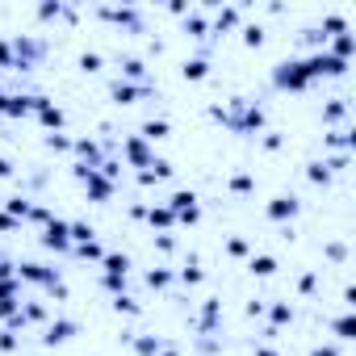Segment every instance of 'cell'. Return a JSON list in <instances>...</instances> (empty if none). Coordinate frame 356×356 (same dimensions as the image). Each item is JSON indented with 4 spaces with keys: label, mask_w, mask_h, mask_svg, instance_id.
<instances>
[{
    "label": "cell",
    "mask_w": 356,
    "mask_h": 356,
    "mask_svg": "<svg viewBox=\"0 0 356 356\" xmlns=\"http://www.w3.org/2000/svg\"><path fill=\"white\" fill-rule=\"evenodd\" d=\"M327 34H348V22L339 17V13H331V17H323V38Z\"/></svg>",
    "instance_id": "35"
},
{
    "label": "cell",
    "mask_w": 356,
    "mask_h": 356,
    "mask_svg": "<svg viewBox=\"0 0 356 356\" xmlns=\"http://www.w3.org/2000/svg\"><path fill=\"white\" fill-rule=\"evenodd\" d=\"M9 298H22V281H0V302H9Z\"/></svg>",
    "instance_id": "39"
},
{
    "label": "cell",
    "mask_w": 356,
    "mask_h": 356,
    "mask_svg": "<svg viewBox=\"0 0 356 356\" xmlns=\"http://www.w3.org/2000/svg\"><path fill=\"white\" fill-rule=\"evenodd\" d=\"M47 318V306H38V302H22V323L30 327V323H42Z\"/></svg>",
    "instance_id": "31"
},
{
    "label": "cell",
    "mask_w": 356,
    "mask_h": 356,
    "mask_svg": "<svg viewBox=\"0 0 356 356\" xmlns=\"http://www.w3.org/2000/svg\"><path fill=\"white\" fill-rule=\"evenodd\" d=\"M42 248H47V252H72V235H67V222H63V218H51V222H47Z\"/></svg>",
    "instance_id": "9"
},
{
    "label": "cell",
    "mask_w": 356,
    "mask_h": 356,
    "mask_svg": "<svg viewBox=\"0 0 356 356\" xmlns=\"http://www.w3.org/2000/svg\"><path fill=\"white\" fill-rule=\"evenodd\" d=\"M310 356H339V352L331 343H318V348H310Z\"/></svg>",
    "instance_id": "52"
},
{
    "label": "cell",
    "mask_w": 356,
    "mask_h": 356,
    "mask_svg": "<svg viewBox=\"0 0 356 356\" xmlns=\"http://www.w3.org/2000/svg\"><path fill=\"white\" fill-rule=\"evenodd\" d=\"M268 318H273V327H285V323H293V306L289 302H273L268 306Z\"/></svg>",
    "instance_id": "22"
},
{
    "label": "cell",
    "mask_w": 356,
    "mask_h": 356,
    "mask_svg": "<svg viewBox=\"0 0 356 356\" xmlns=\"http://www.w3.org/2000/svg\"><path fill=\"white\" fill-rule=\"evenodd\" d=\"M343 113H348V105H343V101H331V105L323 109V122H339Z\"/></svg>",
    "instance_id": "40"
},
{
    "label": "cell",
    "mask_w": 356,
    "mask_h": 356,
    "mask_svg": "<svg viewBox=\"0 0 356 356\" xmlns=\"http://www.w3.org/2000/svg\"><path fill=\"white\" fill-rule=\"evenodd\" d=\"M218 314H222V302H218V298H206V302H202V310H197V318H193V323H197V331H206V335H210V331L218 327Z\"/></svg>",
    "instance_id": "14"
},
{
    "label": "cell",
    "mask_w": 356,
    "mask_h": 356,
    "mask_svg": "<svg viewBox=\"0 0 356 356\" xmlns=\"http://www.w3.org/2000/svg\"><path fill=\"white\" fill-rule=\"evenodd\" d=\"M9 176H13V163H9L5 155H0V181H9Z\"/></svg>",
    "instance_id": "53"
},
{
    "label": "cell",
    "mask_w": 356,
    "mask_h": 356,
    "mask_svg": "<svg viewBox=\"0 0 356 356\" xmlns=\"http://www.w3.org/2000/svg\"><path fill=\"white\" fill-rule=\"evenodd\" d=\"M122 159H126L130 168H138V172H143V168H151V163H155V151H151V143H147L143 134H130V138L122 143Z\"/></svg>",
    "instance_id": "4"
},
{
    "label": "cell",
    "mask_w": 356,
    "mask_h": 356,
    "mask_svg": "<svg viewBox=\"0 0 356 356\" xmlns=\"http://www.w3.org/2000/svg\"><path fill=\"white\" fill-rule=\"evenodd\" d=\"M343 256H348L343 243H327V260H343Z\"/></svg>",
    "instance_id": "51"
},
{
    "label": "cell",
    "mask_w": 356,
    "mask_h": 356,
    "mask_svg": "<svg viewBox=\"0 0 356 356\" xmlns=\"http://www.w3.org/2000/svg\"><path fill=\"white\" fill-rule=\"evenodd\" d=\"M0 352H17V331L0 327Z\"/></svg>",
    "instance_id": "43"
},
{
    "label": "cell",
    "mask_w": 356,
    "mask_h": 356,
    "mask_svg": "<svg viewBox=\"0 0 356 356\" xmlns=\"http://www.w3.org/2000/svg\"><path fill=\"white\" fill-rule=\"evenodd\" d=\"M185 30H189L193 38H210V26H206L202 13H185Z\"/></svg>",
    "instance_id": "24"
},
{
    "label": "cell",
    "mask_w": 356,
    "mask_h": 356,
    "mask_svg": "<svg viewBox=\"0 0 356 356\" xmlns=\"http://www.w3.org/2000/svg\"><path fill=\"white\" fill-rule=\"evenodd\" d=\"M76 331H80V323H76V318H55V323L47 327L42 343H47V348H55V343H67V339H72Z\"/></svg>",
    "instance_id": "13"
},
{
    "label": "cell",
    "mask_w": 356,
    "mask_h": 356,
    "mask_svg": "<svg viewBox=\"0 0 356 356\" xmlns=\"http://www.w3.org/2000/svg\"><path fill=\"white\" fill-rule=\"evenodd\" d=\"M306 176H310V181H314V185H327V181H331V176H335V172L327 168V159H314V163L306 168Z\"/></svg>",
    "instance_id": "29"
},
{
    "label": "cell",
    "mask_w": 356,
    "mask_h": 356,
    "mask_svg": "<svg viewBox=\"0 0 356 356\" xmlns=\"http://www.w3.org/2000/svg\"><path fill=\"white\" fill-rule=\"evenodd\" d=\"M113 310H118V314H138V302H134L130 293H118V298H113Z\"/></svg>",
    "instance_id": "38"
},
{
    "label": "cell",
    "mask_w": 356,
    "mask_h": 356,
    "mask_svg": "<svg viewBox=\"0 0 356 356\" xmlns=\"http://www.w3.org/2000/svg\"><path fill=\"white\" fill-rule=\"evenodd\" d=\"M256 356H277V348H268V343H256Z\"/></svg>",
    "instance_id": "55"
},
{
    "label": "cell",
    "mask_w": 356,
    "mask_h": 356,
    "mask_svg": "<svg viewBox=\"0 0 356 356\" xmlns=\"http://www.w3.org/2000/svg\"><path fill=\"white\" fill-rule=\"evenodd\" d=\"M17 281H30V285L51 289V285H59V268H47V264H38V260H22V264H17Z\"/></svg>",
    "instance_id": "5"
},
{
    "label": "cell",
    "mask_w": 356,
    "mask_h": 356,
    "mask_svg": "<svg viewBox=\"0 0 356 356\" xmlns=\"http://www.w3.org/2000/svg\"><path fill=\"white\" fill-rule=\"evenodd\" d=\"M352 47H356V38H352V34H335V42H331V55L348 63V55H352Z\"/></svg>",
    "instance_id": "25"
},
{
    "label": "cell",
    "mask_w": 356,
    "mask_h": 356,
    "mask_svg": "<svg viewBox=\"0 0 356 356\" xmlns=\"http://www.w3.org/2000/svg\"><path fill=\"white\" fill-rule=\"evenodd\" d=\"M235 26H239V9H222V13H218V26H214V30L222 34V30H235Z\"/></svg>",
    "instance_id": "37"
},
{
    "label": "cell",
    "mask_w": 356,
    "mask_h": 356,
    "mask_svg": "<svg viewBox=\"0 0 356 356\" xmlns=\"http://www.w3.org/2000/svg\"><path fill=\"white\" fill-rule=\"evenodd\" d=\"M47 147H51V151H67L72 138H67V134H47Z\"/></svg>",
    "instance_id": "46"
},
{
    "label": "cell",
    "mask_w": 356,
    "mask_h": 356,
    "mask_svg": "<svg viewBox=\"0 0 356 356\" xmlns=\"http://www.w3.org/2000/svg\"><path fill=\"white\" fill-rule=\"evenodd\" d=\"M118 80H126V84H134V80L151 84V76H147V63H143V59H134V55H126V59H122V76H118Z\"/></svg>",
    "instance_id": "16"
},
{
    "label": "cell",
    "mask_w": 356,
    "mask_h": 356,
    "mask_svg": "<svg viewBox=\"0 0 356 356\" xmlns=\"http://www.w3.org/2000/svg\"><path fill=\"white\" fill-rule=\"evenodd\" d=\"M0 113H5V118H30V113H34V97L0 92Z\"/></svg>",
    "instance_id": "12"
},
{
    "label": "cell",
    "mask_w": 356,
    "mask_h": 356,
    "mask_svg": "<svg viewBox=\"0 0 356 356\" xmlns=\"http://www.w3.org/2000/svg\"><path fill=\"white\" fill-rule=\"evenodd\" d=\"M109 97L118 105H134L138 97H151V84H126V80H113L109 84Z\"/></svg>",
    "instance_id": "11"
},
{
    "label": "cell",
    "mask_w": 356,
    "mask_h": 356,
    "mask_svg": "<svg viewBox=\"0 0 356 356\" xmlns=\"http://www.w3.org/2000/svg\"><path fill=\"white\" fill-rule=\"evenodd\" d=\"M168 134H172V126H168V122H155V118H151V122H143V138H147V143L168 138Z\"/></svg>",
    "instance_id": "26"
},
{
    "label": "cell",
    "mask_w": 356,
    "mask_h": 356,
    "mask_svg": "<svg viewBox=\"0 0 356 356\" xmlns=\"http://www.w3.org/2000/svg\"><path fill=\"white\" fill-rule=\"evenodd\" d=\"M0 260H5V256H0Z\"/></svg>",
    "instance_id": "57"
},
{
    "label": "cell",
    "mask_w": 356,
    "mask_h": 356,
    "mask_svg": "<svg viewBox=\"0 0 356 356\" xmlns=\"http://www.w3.org/2000/svg\"><path fill=\"white\" fill-rule=\"evenodd\" d=\"M0 67H13V42H0Z\"/></svg>",
    "instance_id": "49"
},
{
    "label": "cell",
    "mask_w": 356,
    "mask_h": 356,
    "mask_svg": "<svg viewBox=\"0 0 356 356\" xmlns=\"http://www.w3.org/2000/svg\"><path fill=\"white\" fill-rule=\"evenodd\" d=\"M243 42H248V47H264V30H260V26H248V30H243Z\"/></svg>",
    "instance_id": "44"
},
{
    "label": "cell",
    "mask_w": 356,
    "mask_h": 356,
    "mask_svg": "<svg viewBox=\"0 0 356 356\" xmlns=\"http://www.w3.org/2000/svg\"><path fill=\"white\" fill-rule=\"evenodd\" d=\"M72 252H76V256H80V260H97V264H101V260H105V248H101V243H97V239H88V243H76V248H72Z\"/></svg>",
    "instance_id": "21"
},
{
    "label": "cell",
    "mask_w": 356,
    "mask_h": 356,
    "mask_svg": "<svg viewBox=\"0 0 356 356\" xmlns=\"http://www.w3.org/2000/svg\"><path fill=\"white\" fill-rule=\"evenodd\" d=\"M67 235H72V248H76V243H88V239H97V231H92L88 222H67Z\"/></svg>",
    "instance_id": "27"
},
{
    "label": "cell",
    "mask_w": 356,
    "mask_h": 356,
    "mask_svg": "<svg viewBox=\"0 0 356 356\" xmlns=\"http://www.w3.org/2000/svg\"><path fill=\"white\" fill-rule=\"evenodd\" d=\"M134 352H138V356H159V352H163V339H155V335H138V339H134Z\"/></svg>",
    "instance_id": "23"
},
{
    "label": "cell",
    "mask_w": 356,
    "mask_h": 356,
    "mask_svg": "<svg viewBox=\"0 0 356 356\" xmlns=\"http://www.w3.org/2000/svg\"><path fill=\"white\" fill-rule=\"evenodd\" d=\"M227 189H231V193H252V189H256V176H252V172H235L231 181H227Z\"/></svg>",
    "instance_id": "19"
},
{
    "label": "cell",
    "mask_w": 356,
    "mask_h": 356,
    "mask_svg": "<svg viewBox=\"0 0 356 356\" xmlns=\"http://www.w3.org/2000/svg\"><path fill=\"white\" fill-rule=\"evenodd\" d=\"M176 277H181V281H185V285H202V281H206V273H202V268H197V264H185V268H181V273H176Z\"/></svg>",
    "instance_id": "36"
},
{
    "label": "cell",
    "mask_w": 356,
    "mask_h": 356,
    "mask_svg": "<svg viewBox=\"0 0 356 356\" xmlns=\"http://www.w3.org/2000/svg\"><path fill=\"white\" fill-rule=\"evenodd\" d=\"M13 227H17V218H13V214H0V231H13Z\"/></svg>",
    "instance_id": "54"
},
{
    "label": "cell",
    "mask_w": 356,
    "mask_h": 356,
    "mask_svg": "<svg viewBox=\"0 0 356 356\" xmlns=\"http://www.w3.org/2000/svg\"><path fill=\"white\" fill-rule=\"evenodd\" d=\"M34 118H38L51 134H59V130H63V109H59L55 101H47V97H34Z\"/></svg>",
    "instance_id": "10"
},
{
    "label": "cell",
    "mask_w": 356,
    "mask_h": 356,
    "mask_svg": "<svg viewBox=\"0 0 356 356\" xmlns=\"http://www.w3.org/2000/svg\"><path fill=\"white\" fill-rule=\"evenodd\" d=\"M42 55H47V47H42L38 38H13V67H17V72L34 67Z\"/></svg>",
    "instance_id": "6"
},
{
    "label": "cell",
    "mask_w": 356,
    "mask_h": 356,
    "mask_svg": "<svg viewBox=\"0 0 356 356\" xmlns=\"http://www.w3.org/2000/svg\"><path fill=\"white\" fill-rule=\"evenodd\" d=\"M143 218H147L151 227H159V231H168V227H176V214H172L168 206H151V210H147Z\"/></svg>",
    "instance_id": "18"
},
{
    "label": "cell",
    "mask_w": 356,
    "mask_h": 356,
    "mask_svg": "<svg viewBox=\"0 0 356 356\" xmlns=\"http://www.w3.org/2000/svg\"><path fill=\"white\" fill-rule=\"evenodd\" d=\"M51 218H55V214H51V210H47V206H34V210H30V218H26V222H34V227H47V222H51Z\"/></svg>",
    "instance_id": "41"
},
{
    "label": "cell",
    "mask_w": 356,
    "mask_h": 356,
    "mask_svg": "<svg viewBox=\"0 0 356 356\" xmlns=\"http://www.w3.org/2000/svg\"><path fill=\"white\" fill-rule=\"evenodd\" d=\"M30 210H34V206H30L26 197H9V206H5V214H13L17 222H26V218H30Z\"/></svg>",
    "instance_id": "30"
},
{
    "label": "cell",
    "mask_w": 356,
    "mask_h": 356,
    "mask_svg": "<svg viewBox=\"0 0 356 356\" xmlns=\"http://www.w3.org/2000/svg\"><path fill=\"white\" fill-rule=\"evenodd\" d=\"M159 356H181V352H176V348H168V343H163V352H159Z\"/></svg>",
    "instance_id": "56"
},
{
    "label": "cell",
    "mask_w": 356,
    "mask_h": 356,
    "mask_svg": "<svg viewBox=\"0 0 356 356\" xmlns=\"http://www.w3.org/2000/svg\"><path fill=\"white\" fill-rule=\"evenodd\" d=\"M101 285H105L113 298H118V293H126V277H105V273H101Z\"/></svg>",
    "instance_id": "42"
},
{
    "label": "cell",
    "mask_w": 356,
    "mask_h": 356,
    "mask_svg": "<svg viewBox=\"0 0 356 356\" xmlns=\"http://www.w3.org/2000/svg\"><path fill=\"white\" fill-rule=\"evenodd\" d=\"M101 273H105V277H130V256H122V252H105Z\"/></svg>",
    "instance_id": "17"
},
{
    "label": "cell",
    "mask_w": 356,
    "mask_h": 356,
    "mask_svg": "<svg viewBox=\"0 0 356 356\" xmlns=\"http://www.w3.org/2000/svg\"><path fill=\"white\" fill-rule=\"evenodd\" d=\"M264 214H268V222H293V218L302 214V202H298L293 193H281V197H273V202L264 206Z\"/></svg>",
    "instance_id": "8"
},
{
    "label": "cell",
    "mask_w": 356,
    "mask_h": 356,
    "mask_svg": "<svg viewBox=\"0 0 356 356\" xmlns=\"http://www.w3.org/2000/svg\"><path fill=\"white\" fill-rule=\"evenodd\" d=\"M181 72H185V80H193V84H197V80H206V76H210V63H206V59H185V67H181Z\"/></svg>",
    "instance_id": "20"
},
{
    "label": "cell",
    "mask_w": 356,
    "mask_h": 356,
    "mask_svg": "<svg viewBox=\"0 0 356 356\" xmlns=\"http://www.w3.org/2000/svg\"><path fill=\"white\" fill-rule=\"evenodd\" d=\"M273 84H277V88H289V92H302V88H310L314 80L306 76L302 59H285V63L273 67Z\"/></svg>",
    "instance_id": "2"
},
{
    "label": "cell",
    "mask_w": 356,
    "mask_h": 356,
    "mask_svg": "<svg viewBox=\"0 0 356 356\" xmlns=\"http://www.w3.org/2000/svg\"><path fill=\"white\" fill-rule=\"evenodd\" d=\"M163 206L176 214V222H197V218H202V206H197V193H193V189H176Z\"/></svg>",
    "instance_id": "3"
},
{
    "label": "cell",
    "mask_w": 356,
    "mask_h": 356,
    "mask_svg": "<svg viewBox=\"0 0 356 356\" xmlns=\"http://www.w3.org/2000/svg\"><path fill=\"white\" fill-rule=\"evenodd\" d=\"M252 273L256 277H273L277 273V260L273 256H252Z\"/></svg>",
    "instance_id": "33"
},
{
    "label": "cell",
    "mask_w": 356,
    "mask_h": 356,
    "mask_svg": "<svg viewBox=\"0 0 356 356\" xmlns=\"http://www.w3.org/2000/svg\"><path fill=\"white\" fill-rule=\"evenodd\" d=\"M302 67H306V76L310 80H318V76H343L348 72V63L343 59H335V55H310V59H302Z\"/></svg>",
    "instance_id": "7"
},
{
    "label": "cell",
    "mask_w": 356,
    "mask_h": 356,
    "mask_svg": "<svg viewBox=\"0 0 356 356\" xmlns=\"http://www.w3.org/2000/svg\"><path fill=\"white\" fill-rule=\"evenodd\" d=\"M172 281H176L172 268H151V273H147V285H151V289H168Z\"/></svg>",
    "instance_id": "28"
},
{
    "label": "cell",
    "mask_w": 356,
    "mask_h": 356,
    "mask_svg": "<svg viewBox=\"0 0 356 356\" xmlns=\"http://www.w3.org/2000/svg\"><path fill=\"white\" fill-rule=\"evenodd\" d=\"M227 252H231V256H248L252 248H248V239H231V243H227Z\"/></svg>",
    "instance_id": "48"
},
{
    "label": "cell",
    "mask_w": 356,
    "mask_h": 356,
    "mask_svg": "<svg viewBox=\"0 0 356 356\" xmlns=\"http://www.w3.org/2000/svg\"><path fill=\"white\" fill-rule=\"evenodd\" d=\"M80 67H84V72H101V55H97V51H84V55H80Z\"/></svg>",
    "instance_id": "45"
},
{
    "label": "cell",
    "mask_w": 356,
    "mask_h": 356,
    "mask_svg": "<svg viewBox=\"0 0 356 356\" xmlns=\"http://www.w3.org/2000/svg\"><path fill=\"white\" fill-rule=\"evenodd\" d=\"M331 327H335V335H339V339H356V318H352V314H339Z\"/></svg>",
    "instance_id": "32"
},
{
    "label": "cell",
    "mask_w": 356,
    "mask_h": 356,
    "mask_svg": "<svg viewBox=\"0 0 356 356\" xmlns=\"http://www.w3.org/2000/svg\"><path fill=\"white\" fill-rule=\"evenodd\" d=\"M76 176H80V185H84L88 202H109V197L118 193V181H109L101 168H84V163H76Z\"/></svg>",
    "instance_id": "1"
},
{
    "label": "cell",
    "mask_w": 356,
    "mask_h": 356,
    "mask_svg": "<svg viewBox=\"0 0 356 356\" xmlns=\"http://www.w3.org/2000/svg\"><path fill=\"white\" fill-rule=\"evenodd\" d=\"M101 17H105V22H118V26H126V30H143L138 9H101Z\"/></svg>",
    "instance_id": "15"
},
{
    "label": "cell",
    "mask_w": 356,
    "mask_h": 356,
    "mask_svg": "<svg viewBox=\"0 0 356 356\" xmlns=\"http://www.w3.org/2000/svg\"><path fill=\"white\" fill-rule=\"evenodd\" d=\"M314 285H318L314 273H302V277H298V289H302V293H314Z\"/></svg>",
    "instance_id": "47"
},
{
    "label": "cell",
    "mask_w": 356,
    "mask_h": 356,
    "mask_svg": "<svg viewBox=\"0 0 356 356\" xmlns=\"http://www.w3.org/2000/svg\"><path fill=\"white\" fill-rule=\"evenodd\" d=\"M38 17H42V22H51V17H72V9L55 0V5H38Z\"/></svg>",
    "instance_id": "34"
},
{
    "label": "cell",
    "mask_w": 356,
    "mask_h": 356,
    "mask_svg": "<svg viewBox=\"0 0 356 356\" xmlns=\"http://www.w3.org/2000/svg\"><path fill=\"white\" fill-rule=\"evenodd\" d=\"M260 143H264V151H277V147H281V134H277V130H268Z\"/></svg>",
    "instance_id": "50"
}]
</instances>
